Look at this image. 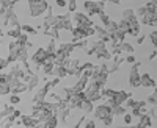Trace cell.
I'll return each mask as SVG.
<instances>
[{
  "label": "cell",
  "mask_w": 157,
  "mask_h": 128,
  "mask_svg": "<svg viewBox=\"0 0 157 128\" xmlns=\"http://www.w3.org/2000/svg\"><path fill=\"white\" fill-rule=\"evenodd\" d=\"M94 117L98 119V120H101L105 126H110L112 123H113V112H112V108H109L107 105H98V106H94Z\"/></svg>",
  "instance_id": "cell-1"
},
{
  "label": "cell",
  "mask_w": 157,
  "mask_h": 128,
  "mask_svg": "<svg viewBox=\"0 0 157 128\" xmlns=\"http://www.w3.org/2000/svg\"><path fill=\"white\" fill-rule=\"evenodd\" d=\"M27 5H29V11H30V17L36 19L39 16H44V12L50 3L47 0H29Z\"/></svg>",
  "instance_id": "cell-2"
},
{
  "label": "cell",
  "mask_w": 157,
  "mask_h": 128,
  "mask_svg": "<svg viewBox=\"0 0 157 128\" xmlns=\"http://www.w3.org/2000/svg\"><path fill=\"white\" fill-rule=\"evenodd\" d=\"M141 67V62H135V64H132L130 66V70H129V86L130 87H134V89H137V87H140V72H138V69Z\"/></svg>",
  "instance_id": "cell-3"
},
{
  "label": "cell",
  "mask_w": 157,
  "mask_h": 128,
  "mask_svg": "<svg viewBox=\"0 0 157 128\" xmlns=\"http://www.w3.org/2000/svg\"><path fill=\"white\" fill-rule=\"evenodd\" d=\"M55 19H57L55 27H57L58 30L71 31V30L74 28L72 20H71V14H69V12H66V14H58V16H55Z\"/></svg>",
  "instance_id": "cell-4"
},
{
  "label": "cell",
  "mask_w": 157,
  "mask_h": 128,
  "mask_svg": "<svg viewBox=\"0 0 157 128\" xmlns=\"http://www.w3.org/2000/svg\"><path fill=\"white\" fill-rule=\"evenodd\" d=\"M30 61H32V64L33 66H38V67H41L43 64L47 61V52L44 50V47H39L36 52L32 55V58H30Z\"/></svg>",
  "instance_id": "cell-5"
},
{
  "label": "cell",
  "mask_w": 157,
  "mask_h": 128,
  "mask_svg": "<svg viewBox=\"0 0 157 128\" xmlns=\"http://www.w3.org/2000/svg\"><path fill=\"white\" fill-rule=\"evenodd\" d=\"M130 97H132V92H127V91H124V89H121V91H116L115 92V95L112 97V100H113V103L116 106H123V103H124L127 98H130Z\"/></svg>",
  "instance_id": "cell-6"
},
{
  "label": "cell",
  "mask_w": 157,
  "mask_h": 128,
  "mask_svg": "<svg viewBox=\"0 0 157 128\" xmlns=\"http://www.w3.org/2000/svg\"><path fill=\"white\" fill-rule=\"evenodd\" d=\"M83 8L86 9V16L91 19L93 16H99V11L96 8V2H91V0H86L83 2Z\"/></svg>",
  "instance_id": "cell-7"
},
{
  "label": "cell",
  "mask_w": 157,
  "mask_h": 128,
  "mask_svg": "<svg viewBox=\"0 0 157 128\" xmlns=\"http://www.w3.org/2000/svg\"><path fill=\"white\" fill-rule=\"evenodd\" d=\"M57 50H58V52H61V53H64V55L71 56L72 52L75 50V47H74V44H71V42H58Z\"/></svg>",
  "instance_id": "cell-8"
},
{
  "label": "cell",
  "mask_w": 157,
  "mask_h": 128,
  "mask_svg": "<svg viewBox=\"0 0 157 128\" xmlns=\"http://www.w3.org/2000/svg\"><path fill=\"white\" fill-rule=\"evenodd\" d=\"M140 86L143 87H155V80H152V76L149 73L140 75Z\"/></svg>",
  "instance_id": "cell-9"
},
{
  "label": "cell",
  "mask_w": 157,
  "mask_h": 128,
  "mask_svg": "<svg viewBox=\"0 0 157 128\" xmlns=\"http://www.w3.org/2000/svg\"><path fill=\"white\" fill-rule=\"evenodd\" d=\"M30 59V55H29V50L25 48V47H19L17 48V52H16V62H25V61H29Z\"/></svg>",
  "instance_id": "cell-10"
},
{
  "label": "cell",
  "mask_w": 157,
  "mask_h": 128,
  "mask_svg": "<svg viewBox=\"0 0 157 128\" xmlns=\"http://www.w3.org/2000/svg\"><path fill=\"white\" fill-rule=\"evenodd\" d=\"M135 128H152V119L148 114H143V116L138 117V123Z\"/></svg>",
  "instance_id": "cell-11"
},
{
  "label": "cell",
  "mask_w": 157,
  "mask_h": 128,
  "mask_svg": "<svg viewBox=\"0 0 157 128\" xmlns=\"http://www.w3.org/2000/svg\"><path fill=\"white\" fill-rule=\"evenodd\" d=\"M134 52H135V48H134V45H132V44H129V42H126V41L120 44V53H121L123 56L134 55Z\"/></svg>",
  "instance_id": "cell-12"
},
{
  "label": "cell",
  "mask_w": 157,
  "mask_h": 128,
  "mask_svg": "<svg viewBox=\"0 0 157 128\" xmlns=\"http://www.w3.org/2000/svg\"><path fill=\"white\" fill-rule=\"evenodd\" d=\"M50 75L54 76V78H58V80H63L64 76H68L66 69H64L63 66H54V70H52Z\"/></svg>",
  "instance_id": "cell-13"
},
{
  "label": "cell",
  "mask_w": 157,
  "mask_h": 128,
  "mask_svg": "<svg viewBox=\"0 0 157 128\" xmlns=\"http://www.w3.org/2000/svg\"><path fill=\"white\" fill-rule=\"evenodd\" d=\"M107 48V44L105 42H102L101 39H98L96 42H91V47L88 48V50H91V53H98V52H101V50H105Z\"/></svg>",
  "instance_id": "cell-14"
},
{
  "label": "cell",
  "mask_w": 157,
  "mask_h": 128,
  "mask_svg": "<svg viewBox=\"0 0 157 128\" xmlns=\"http://www.w3.org/2000/svg\"><path fill=\"white\" fill-rule=\"evenodd\" d=\"M21 122L25 128H35L36 126V120L32 116H27V114H22L21 116Z\"/></svg>",
  "instance_id": "cell-15"
},
{
  "label": "cell",
  "mask_w": 157,
  "mask_h": 128,
  "mask_svg": "<svg viewBox=\"0 0 157 128\" xmlns=\"http://www.w3.org/2000/svg\"><path fill=\"white\" fill-rule=\"evenodd\" d=\"M116 25H118V31H120V33H123V34H129V33H130V25H129V22L120 19V20L116 22Z\"/></svg>",
  "instance_id": "cell-16"
},
{
  "label": "cell",
  "mask_w": 157,
  "mask_h": 128,
  "mask_svg": "<svg viewBox=\"0 0 157 128\" xmlns=\"http://www.w3.org/2000/svg\"><path fill=\"white\" fill-rule=\"evenodd\" d=\"M77 109H82L85 114H88V112H93L94 105L91 103V101H88V100H83V101H80V105H78V108H77Z\"/></svg>",
  "instance_id": "cell-17"
},
{
  "label": "cell",
  "mask_w": 157,
  "mask_h": 128,
  "mask_svg": "<svg viewBox=\"0 0 157 128\" xmlns=\"http://www.w3.org/2000/svg\"><path fill=\"white\" fill-rule=\"evenodd\" d=\"M14 109H16L14 106H11V105H10V106H6L3 111H0V122H2V120H6L8 117H11V116H13V112H14Z\"/></svg>",
  "instance_id": "cell-18"
},
{
  "label": "cell",
  "mask_w": 157,
  "mask_h": 128,
  "mask_svg": "<svg viewBox=\"0 0 157 128\" xmlns=\"http://www.w3.org/2000/svg\"><path fill=\"white\" fill-rule=\"evenodd\" d=\"M121 19H123V20H126V22H130L132 19H135V11H134L132 8L124 9V11L121 12Z\"/></svg>",
  "instance_id": "cell-19"
},
{
  "label": "cell",
  "mask_w": 157,
  "mask_h": 128,
  "mask_svg": "<svg viewBox=\"0 0 157 128\" xmlns=\"http://www.w3.org/2000/svg\"><path fill=\"white\" fill-rule=\"evenodd\" d=\"M24 92H27V84H25V83H19L17 86H14V87L11 89V94L13 95H21Z\"/></svg>",
  "instance_id": "cell-20"
},
{
  "label": "cell",
  "mask_w": 157,
  "mask_h": 128,
  "mask_svg": "<svg viewBox=\"0 0 157 128\" xmlns=\"http://www.w3.org/2000/svg\"><path fill=\"white\" fill-rule=\"evenodd\" d=\"M54 66H55V64H54V62H50V61H46L43 66H41V70H43V73H44L46 78L52 73V70H54Z\"/></svg>",
  "instance_id": "cell-21"
},
{
  "label": "cell",
  "mask_w": 157,
  "mask_h": 128,
  "mask_svg": "<svg viewBox=\"0 0 157 128\" xmlns=\"http://www.w3.org/2000/svg\"><path fill=\"white\" fill-rule=\"evenodd\" d=\"M104 30H105V33L107 34H112V33H115V31H118V25H116V20H110L105 27H102Z\"/></svg>",
  "instance_id": "cell-22"
},
{
  "label": "cell",
  "mask_w": 157,
  "mask_h": 128,
  "mask_svg": "<svg viewBox=\"0 0 157 128\" xmlns=\"http://www.w3.org/2000/svg\"><path fill=\"white\" fill-rule=\"evenodd\" d=\"M21 31L24 33V34H38V31L35 30V27H32V25H29V23H24V25H21Z\"/></svg>",
  "instance_id": "cell-23"
},
{
  "label": "cell",
  "mask_w": 157,
  "mask_h": 128,
  "mask_svg": "<svg viewBox=\"0 0 157 128\" xmlns=\"http://www.w3.org/2000/svg\"><path fill=\"white\" fill-rule=\"evenodd\" d=\"M57 47H58V41L50 39L49 44H47V47H44V50H46L47 53H55V52H57Z\"/></svg>",
  "instance_id": "cell-24"
},
{
  "label": "cell",
  "mask_w": 157,
  "mask_h": 128,
  "mask_svg": "<svg viewBox=\"0 0 157 128\" xmlns=\"http://www.w3.org/2000/svg\"><path fill=\"white\" fill-rule=\"evenodd\" d=\"M94 55H96V58L104 59V61H110V59H112V55H110V52H109V48L101 50V52H98V53H94Z\"/></svg>",
  "instance_id": "cell-25"
},
{
  "label": "cell",
  "mask_w": 157,
  "mask_h": 128,
  "mask_svg": "<svg viewBox=\"0 0 157 128\" xmlns=\"http://www.w3.org/2000/svg\"><path fill=\"white\" fill-rule=\"evenodd\" d=\"M21 25H19V27H16V28H10L8 31H6V36H10V37H13V39H17V37L21 36Z\"/></svg>",
  "instance_id": "cell-26"
},
{
  "label": "cell",
  "mask_w": 157,
  "mask_h": 128,
  "mask_svg": "<svg viewBox=\"0 0 157 128\" xmlns=\"http://www.w3.org/2000/svg\"><path fill=\"white\" fill-rule=\"evenodd\" d=\"M145 101H146V105H149V106H155V103H157V94L155 92H151Z\"/></svg>",
  "instance_id": "cell-27"
},
{
  "label": "cell",
  "mask_w": 157,
  "mask_h": 128,
  "mask_svg": "<svg viewBox=\"0 0 157 128\" xmlns=\"http://www.w3.org/2000/svg\"><path fill=\"white\" fill-rule=\"evenodd\" d=\"M112 112H113V116H124L127 109L124 106H115V108H112Z\"/></svg>",
  "instance_id": "cell-28"
},
{
  "label": "cell",
  "mask_w": 157,
  "mask_h": 128,
  "mask_svg": "<svg viewBox=\"0 0 157 128\" xmlns=\"http://www.w3.org/2000/svg\"><path fill=\"white\" fill-rule=\"evenodd\" d=\"M21 101H22L21 95H13V94L10 95V105H11V106H14V108H16V105H19Z\"/></svg>",
  "instance_id": "cell-29"
},
{
  "label": "cell",
  "mask_w": 157,
  "mask_h": 128,
  "mask_svg": "<svg viewBox=\"0 0 157 128\" xmlns=\"http://www.w3.org/2000/svg\"><path fill=\"white\" fill-rule=\"evenodd\" d=\"M58 122H60V119H58L57 116H52V117L47 120V128H57Z\"/></svg>",
  "instance_id": "cell-30"
},
{
  "label": "cell",
  "mask_w": 157,
  "mask_h": 128,
  "mask_svg": "<svg viewBox=\"0 0 157 128\" xmlns=\"http://www.w3.org/2000/svg\"><path fill=\"white\" fill-rule=\"evenodd\" d=\"M66 6H68V11H69V14H74V12L77 11V2H75V0H69Z\"/></svg>",
  "instance_id": "cell-31"
},
{
  "label": "cell",
  "mask_w": 157,
  "mask_h": 128,
  "mask_svg": "<svg viewBox=\"0 0 157 128\" xmlns=\"http://www.w3.org/2000/svg\"><path fill=\"white\" fill-rule=\"evenodd\" d=\"M112 59H113V64H116L118 67H121V64L124 62V56H123V55H116V56H112Z\"/></svg>",
  "instance_id": "cell-32"
},
{
  "label": "cell",
  "mask_w": 157,
  "mask_h": 128,
  "mask_svg": "<svg viewBox=\"0 0 157 128\" xmlns=\"http://www.w3.org/2000/svg\"><path fill=\"white\" fill-rule=\"evenodd\" d=\"M145 8H146L148 11H151V12H157V3H155V2H148V3L145 5Z\"/></svg>",
  "instance_id": "cell-33"
},
{
  "label": "cell",
  "mask_w": 157,
  "mask_h": 128,
  "mask_svg": "<svg viewBox=\"0 0 157 128\" xmlns=\"http://www.w3.org/2000/svg\"><path fill=\"white\" fill-rule=\"evenodd\" d=\"M149 39H151L152 47H155V45H157V31H155V30H152V31L149 33Z\"/></svg>",
  "instance_id": "cell-34"
},
{
  "label": "cell",
  "mask_w": 157,
  "mask_h": 128,
  "mask_svg": "<svg viewBox=\"0 0 157 128\" xmlns=\"http://www.w3.org/2000/svg\"><path fill=\"white\" fill-rule=\"evenodd\" d=\"M8 94H11V89L8 86H0V97L8 95Z\"/></svg>",
  "instance_id": "cell-35"
},
{
  "label": "cell",
  "mask_w": 157,
  "mask_h": 128,
  "mask_svg": "<svg viewBox=\"0 0 157 128\" xmlns=\"http://www.w3.org/2000/svg\"><path fill=\"white\" fill-rule=\"evenodd\" d=\"M123 117H124V123H126V125H132V122H134V117L130 116L129 112H126Z\"/></svg>",
  "instance_id": "cell-36"
},
{
  "label": "cell",
  "mask_w": 157,
  "mask_h": 128,
  "mask_svg": "<svg viewBox=\"0 0 157 128\" xmlns=\"http://www.w3.org/2000/svg\"><path fill=\"white\" fill-rule=\"evenodd\" d=\"M99 17H101V22H102V25H104V27H105V25H107V23H109V22L112 20V19H110V17H109V16L105 14V12H104V14H101Z\"/></svg>",
  "instance_id": "cell-37"
},
{
  "label": "cell",
  "mask_w": 157,
  "mask_h": 128,
  "mask_svg": "<svg viewBox=\"0 0 157 128\" xmlns=\"http://www.w3.org/2000/svg\"><path fill=\"white\" fill-rule=\"evenodd\" d=\"M83 128H96V122L93 119H86L85 120V126Z\"/></svg>",
  "instance_id": "cell-38"
},
{
  "label": "cell",
  "mask_w": 157,
  "mask_h": 128,
  "mask_svg": "<svg viewBox=\"0 0 157 128\" xmlns=\"http://www.w3.org/2000/svg\"><path fill=\"white\" fill-rule=\"evenodd\" d=\"M8 67L6 58H0V72H5V69Z\"/></svg>",
  "instance_id": "cell-39"
},
{
  "label": "cell",
  "mask_w": 157,
  "mask_h": 128,
  "mask_svg": "<svg viewBox=\"0 0 157 128\" xmlns=\"http://www.w3.org/2000/svg\"><path fill=\"white\" fill-rule=\"evenodd\" d=\"M124 61H126V62H129L130 66H132V64H135V62H137V59H135V56H134V55H129V56H124Z\"/></svg>",
  "instance_id": "cell-40"
},
{
  "label": "cell",
  "mask_w": 157,
  "mask_h": 128,
  "mask_svg": "<svg viewBox=\"0 0 157 128\" xmlns=\"http://www.w3.org/2000/svg\"><path fill=\"white\" fill-rule=\"evenodd\" d=\"M55 5H57L58 8H66L68 2H66V0H55Z\"/></svg>",
  "instance_id": "cell-41"
},
{
  "label": "cell",
  "mask_w": 157,
  "mask_h": 128,
  "mask_svg": "<svg viewBox=\"0 0 157 128\" xmlns=\"http://www.w3.org/2000/svg\"><path fill=\"white\" fill-rule=\"evenodd\" d=\"M85 120H86V117L85 116H80V117H78V120H77V123H75V128H80V125L85 123Z\"/></svg>",
  "instance_id": "cell-42"
},
{
  "label": "cell",
  "mask_w": 157,
  "mask_h": 128,
  "mask_svg": "<svg viewBox=\"0 0 157 128\" xmlns=\"http://www.w3.org/2000/svg\"><path fill=\"white\" fill-rule=\"evenodd\" d=\"M49 81H50L52 87H55V86H58V84H60V81H61V80H58V78H52V80H49Z\"/></svg>",
  "instance_id": "cell-43"
},
{
  "label": "cell",
  "mask_w": 157,
  "mask_h": 128,
  "mask_svg": "<svg viewBox=\"0 0 157 128\" xmlns=\"http://www.w3.org/2000/svg\"><path fill=\"white\" fill-rule=\"evenodd\" d=\"M143 42H145V34H143V36H141V34H140V36H138V37H137V44H140V45H141V44H143Z\"/></svg>",
  "instance_id": "cell-44"
},
{
  "label": "cell",
  "mask_w": 157,
  "mask_h": 128,
  "mask_svg": "<svg viewBox=\"0 0 157 128\" xmlns=\"http://www.w3.org/2000/svg\"><path fill=\"white\" fill-rule=\"evenodd\" d=\"M21 116H22V112H21L19 109H14V112H13V117L17 119V117H21Z\"/></svg>",
  "instance_id": "cell-45"
},
{
  "label": "cell",
  "mask_w": 157,
  "mask_h": 128,
  "mask_svg": "<svg viewBox=\"0 0 157 128\" xmlns=\"http://www.w3.org/2000/svg\"><path fill=\"white\" fill-rule=\"evenodd\" d=\"M155 55H157V52H155V50H152V52H151V53H149V59H151V61H152V59H154V58H155Z\"/></svg>",
  "instance_id": "cell-46"
},
{
  "label": "cell",
  "mask_w": 157,
  "mask_h": 128,
  "mask_svg": "<svg viewBox=\"0 0 157 128\" xmlns=\"http://www.w3.org/2000/svg\"><path fill=\"white\" fill-rule=\"evenodd\" d=\"M5 12H6V9L0 6V17H3V16H5Z\"/></svg>",
  "instance_id": "cell-47"
},
{
  "label": "cell",
  "mask_w": 157,
  "mask_h": 128,
  "mask_svg": "<svg viewBox=\"0 0 157 128\" xmlns=\"http://www.w3.org/2000/svg\"><path fill=\"white\" fill-rule=\"evenodd\" d=\"M110 3H112V5H115V6H118V5H121V2H120V0H112Z\"/></svg>",
  "instance_id": "cell-48"
},
{
  "label": "cell",
  "mask_w": 157,
  "mask_h": 128,
  "mask_svg": "<svg viewBox=\"0 0 157 128\" xmlns=\"http://www.w3.org/2000/svg\"><path fill=\"white\" fill-rule=\"evenodd\" d=\"M3 34H5V31H3V28H2V27H0V37H2Z\"/></svg>",
  "instance_id": "cell-49"
},
{
  "label": "cell",
  "mask_w": 157,
  "mask_h": 128,
  "mask_svg": "<svg viewBox=\"0 0 157 128\" xmlns=\"http://www.w3.org/2000/svg\"><path fill=\"white\" fill-rule=\"evenodd\" d=\"M120 128H135V126H132V125H124V126H120Z\"/></svg>",
  "instance_id": "cell-50"
},
{
  "label": "cell",
  "mask_w": 157,
  "mask_h": 128,
  "mask_svg": "<svg viewBox=\"0 0 157 128\" xmlns=\"http://www.w3.org/2000/svg\"><path fill=\"white\" fill-rule=\"evenodd\" d=\"M63 128H66V126H63Z\"/></svg>",
  "instance_id": "cell-51"
}]
</instances>
